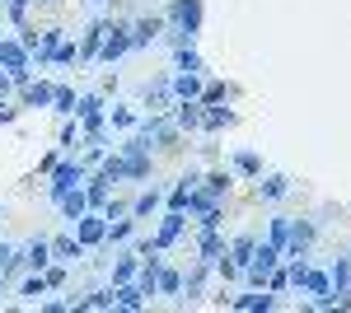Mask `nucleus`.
Segmentation results:
<instances>
[{
	"label": "nucleus",
	"instance_id": "obj_1",
	"mask_svg": "<svg viewBox=\"0 0 351 313\" xmlns=\"http://www.w3.org/2000/svg\"><path fill=\"white\" fill-rule=\"evenodd\" d=\"M202 14H206L202 0H169V10H164L169 42H173V47H178V42H197V38H202Z\"/></svg>",
	"mask_w": 351,
	"mask_h": 313
},
{
	"label": "nucleus",
	"instance_id": "obj_2",
	"mask_svg": "<svg viewBox=\"0 0 351 313\" xmlns=\"http://www.w3.org/2000/svg\"><path fill=\"white\" fill-rule=\"evenodd\" d=\"M117 155H122V173H127V183H145V178L155 173V155H150V145H145L141 131L127 136V145H122Z\"/></svg>",
	"mask_w": 351,
	"mask_h": 313
},
{
	"label": "nucleus",
	"instance_id": "obj_3",
	"mask_svg": "<svg viewBox=\"0 0 351 313\" xmlns=\"http://www.w3.org/2000/svg\"><path fill=\"white\" fill-rule=\"evenodd\" d=\"M84 178H89V164H84V159H75V155H61V164L52 168V183H47V201L56 206V201H61L71 187H80Z\"/></svg>",
	"mask_w": 351,
	"mask_h": 313
},
{
	"label": "nucleus",
	"instance_id": "obj_4",
	"mask_svg": "<svg viewBox=\"0 0 351 313\" xmlns=\"http://www.w3.org/2000/svg\"><path fill=\"white\" fill-rule=\"evenodd\" d=\"M75 122L84 127V140H108V136H104V127H108L104 94H80V99H75Z\"/></svg>",
	"mask_w": 351,
	"mask_h": 313
},
{
	"label": "nucleus",
	"instance_id": "obj_5",
	"mask_svg": "<svg viewBox=\"0 0 351 313\" xmlns=\"http://www.w3.org/2000/svg\"><path fill=\"white\" fill-rule=\"evenodd\" d=\"M136 131L145 136V145H150V150H173V145H178V136H183L178 122H173L169 112H150V117H141Z\"/></svg>",
	"mask_w": 351,
	"mask_h": 313
},
{
	"label": "nucleus",
	"instance_id": "obj_6",
	"mask_svg": "<svg viewBox=\"0 0 351 313\" xmlns=\"http://www.w3.org/2000/svg\"><path fill=\"white\" fill-rule=\"evenodd\" d=\"M276 266H281V248L263 238V243L253 248V262L243 266L239 276H243V281H248V286H267V276H271V271H276Z\"/></svg>",
	"mask_w": 351,
	"mask_h": 313
},
{
	"label": "nucleus",
	"instance_id": "obj_7",
	"mask_svg": "<svg viewBox=\"0 0 351 313\" xmlns=\"http://www.w3.org/2000/svg\"><path fill=\"white\" fill-rule=\"evenodd\" d=\"M127 52H132V24H122V19H108L104 47H99V61H104V66H117V61H122Z\"/></svg>",
	"mask_w": 351,
	"mask_h": 313
},
{
	"label": "nucleus",
	"instance_id": "obj_8",
	"mask_svg": "<svg viewBox=\"0 0 351 313\" xmlns=\"http://www.w3.org/2000/svg\"><path fill=\"white\" fill-rule=\"evenodd\" d=\"M104 234H108V215L104 210H84L80 220H75V238H80L84 248H99Z\"/></svg>",
	"mask_w": 351,
	"mask_h": 313
},
{
	"label": "nucleus",
	"instance_id": "obj_9",
	"mask_svg": "<svg viewBox=\"0 0 351 313\" xmlns=\"http://www.w3.org/2000/svg\"><path fill=\"white\" fill-rule=\"evenodd\" d=\"M253 197H258V201H286V197H291V178H286V173H258V178H253Z\"/></svg>",
	"mask_w": 351,
	"mask_h": 313
},
{
	"label": "nucleus",
	"instance_id": "obj_10",
	"mask_svg": "<svg viewBox=\"0 0 351 313\" xmlns=\"http://www.w3.org/2000/svg\"><path fill=\"white\" fill-rule=\"evenodd\" d=\"M141 103L150 108V112H169L173 108V89H169V75H155L145 89H141Z\"/></svg>",
	"mask_w": 351,
	"mask_h": 313
},
{
	"label": "nucleus",
	"instance_id": "obj_11",
	"mask_svg": "<svg viewBox=\"0 0 351 313\" xmlns=\"http://www.w3.org/2000/svg\"><path fill=\"white\" fill-rule=\"evenodd\" d=\"M230 309H239V313H267V309H276V295H271L267 286H253L248 295H239V299H225Z\"/></svg>",
	"mask_w": 351,
	"mask_h": 313
},
{
	"label": "nucleus",
	"instance_id": "obj_12",
	"mask_svg": "<svg viewBox=\"0 0 351 313\" xmlns=\"http://www.w3.org/2000/svg\"><path fill=\"white\" fill-rule=\"evenodd\" d=\"M104 33H108V19H94V24H89V28L80 33V66H94V61H99Z\"/></svg>",
	"mask_w": 351,
	"mask_h": 313
},
{
	"label": "nucleus",
	"instance_id": "obj_13",
	"mask_svg": "<svg viewBox=\"0 0 351 313\" xmlns=\"http://www.w3.org/2000/svg\"><path fill=\"white\" fill-rule=\"evenodd\" d=\"M164 33V14H150V19H136L132 24V52H145L155 38Z\"/></svg>",
	"mask_w": 351,
	"mask_h": 313
},
{
	"label": "nucleus",
	"instance_id": "obj_14",
	"mask_svg": "<svg viewBox=\"0 0 351 313\" xmlns=\"http://www.w3.org/2000/svg\"><path fill=\"white\" fill-rule=\"evenodd\" d=\"M19 266H28V271H47V266H52V238H33L24 253H19Z\"/></svg>",
	"mask_w": 351,
	"mask_h": 313
},
{
	"label": "nucleus",
	"instance_id": "obj_15",
	"mask_svg": "<svg viewBox=\"0 0 351 313\" xmlns=\"http://www.w3.org/2000/svg\"><path fill=\"white\" fill-rule=\"evenodd\" d=\"M183 225H188V215H183V210H164V215H160V234H155V243H160V248H173V243L183 238Z\"/></svg>",
	"mask_w": 351,
	"mask_h": 313
},
{
	"label": "nucleus",
	"instance_id": "obj_16",
	"mask_svg": "<svg viewBox=\"0 0 351 313\" xmlns=\"http://www.w3.org/2000/svg\"><path fill=\"white\" fill-rule=\"evenodd\" d=\"M56 210H61V220H66V225L75 229V220H80L84 210H89V197H84V183H80V187H71V192H66V197L56 201Z\"/></svg>",
	"mask_w": 351,
	"mask_h": 313
},
{
	"label": "nucleus",
	"instance_id": "obj_17",
	"mask_svg": "<svg viewBox=\"0 0 351 313\" xmlns=\"http://www.w3.org/2000/svg\"><path fill=\"white\" fill-rule=\"evenodd\" d=\"M84 197H89V210H104L112 197V178L108 173H89L84 178Z\"/></svg>",
	"mask_w": 351,
	"mask_h": 313
},
{
	"label": "nucleus",
	"instance_id": "obj_18",
	"mask_svg": "<svg viewBox=\"0 0 351 313\" xmlns=\"http://www.w3.org/2000/svg\"><path fill=\"white\" fill-rule=\"evenodd\" d=\"M239 122L234 108H220V103H202V131H225Z\"/></svg>",
	"mask_w": 351,
	"mask_h": 313
},
{
	"label": "nucleus",
	"instance_id": "obj_19",
	"mask_svg": "<svg viewBox=\"0 0 351 313\" xmlns=\"http://www.w3.org/2000/svg\"><path fill=\"white\" fill-rule=\"evenodd\" d=\"M169 89H173V103H183V99H202V75L173 71V75H169Z\"/></svg>",
	"mask_w": 351,
	"mask_h": 313
},
{
	"label": "nucleus",
	"instance_id": "obj_20",
	"mask_svg": "<svg viewBox=\"0 0 351 313\" xmlns=\"http://www.w3.org/2000/svg\"><path fill=\"white\" fill-rule=\"evenodd\" d=\"M19 94H24V108H52L56 84H52V79H28Z\"/></svg>",
	"mask_w": 351,
	"mask_h": 313
},
{
	"label": "nucleus",
	"instance_id": "obj_21",
	"mask_svg": "<svg viewBox=\"0 0 351 313\" xmlns=\"http://www.w3.org/2000/svg\"><path fill=\"white\" fill-rule=\"evenodd\" d=\"M169 117L178 122V131H197L202 127V103H197V99H183V103L169 108Z\"/></svg>",
	"mask_w": 351,
	"mask_h": 313
},
{
	"label": "nucleus",
	"instance_id": "obj_22",
	"mask_svg": "<svg viewBox=\"0 0 351 313\" xmlns=\"http://www.w3.org/2000/svg\"><path fill=\"white\" fill-rule=\"evenodd\" d=\"M61 42H66V28H43L33 61H38V66H52V56H56V47H61Z\"/></svg>",
	"mask_w": 351,
	"mask_h": 313
},
{
	"label": "nucleus",
	"instance_id": "obj_23",
	"mask_svg": "<svg viewBox=\"0 0 351 313\" xmlns=\"http://www.w3.org/2000/svg\"><path fill=\"white\" fill-rule=\"evenodd\" d=\"M230 173H234V178H258V173H263V155H258V150H234Z\"/></svg>",
	"mask_w": 351,
	"mask_h": 313
},
{
	"label": "nucleus",
	"instance_id": "obj_24",
	"mask_svg": "<svg viewBox=\"0 0 351 313\" xmlns=\"http://www.w3.org/2000/svg\"><path fill=\"white\" fill-rule=\"evenodd\" d=\"M112 304L117 309H145V290L136 281H122V286H112Z\"/></svg>",
	"mask_w": 351,
	"mask_h": 313
},
{
	"label": "nucleus",
	"instance_id": "obj_25",
	"mask_svg": "<svg viewBox=\"0 0 351 313\" xmlns=\"http://www.w3.org/2000/svg\"><path fill=\"white\" fill-rule=\"evenodd\" d=\"M84 253H89V248L75 238V229H71V234H61V238H52V258H61V262H80Z\"/></svg>",
	"mask_w": 351,
	"mask_h": 313
},
{
	"label": "nucleus",
	"instance_id": "obj_26",
	"mask_svg": "<svg viewBox=\"0 0 351 313\" xmlns=\"http://www.w3.org/2000/svg\"><path fill=\"white\" fill-rule=\"evenodd\" d=\"M136 234V215H117L108 220V234H104V248H117V243H127Z\"/></svg>",
	"mask_w": 351,
	"mask_h": 313
},
{
	"label": "nucleus",
	"instance_id": "obj_27",
	"mask_svg": "<svg viewBox=\"0 0 351 313\" xmlns=\"http://www.w3.org/2000/svg\"><path fill=\"white\" fill-rule=\"evenodd\" d=\"M164 192H169V187H150V192H141V197L132 201V215H136V220H145V215H155V210L164 206Z\"/></svg>",
	"mask_w": 351,
	"mask_h": 313
},
{
	"label": "nucleus",
	"instance_id": "obj_28",
	"mask_svg": "<svg viewBox=\"0 0 351 313\" xmlns=\"http://www.w3.org/2000/svg\"><path fill=\"white\" fill-rule=\"evenodd\" d=\"M225 248H230V243L220 238V229H202V238H197V258L202 262H216Z\"/></svg>",
	"mask_w": 351,
	"mask_h": 313
},
{
	"label": "nucleus",
	"instance_id": "obj_29",
	"mask_svg": "<svg viewBox=\"0 0 351 313\" xmlns=\"http://www.w3.org/2000/svg\"><path fill=\"white\" fill-rule=\"evenodd\" d=\"M253 248H258V238H253V234H239V238H230V248H225V253H230V262L243 271V266L253 262Z\"/></svg>",
	"mask_w": 351,
	"mask_h": 313
},
{
	"label": "nucleus",
	"instance_id": "obj_30",
	"mask_svg": "<svg viewBox=\"0 0 351 313\" xmlns=\"http://www.w3.org/2000/svg\"><path fill=\"white\" fill-rule=\"evenodd\" d=\"M173 66H178V71H188V75H202V71H206L192 42H178V47H173Z\"/></svg>",
	"mask_w": 351,
	"mask_h": 313
},
{
	"label": "nucleus",
	"instance_id": "obj_31",
	"mask_svg": "<svg viewBox=\"0 0 351 313\" xmlns=\"http://www.w3.org/2000/svg\"><path fill=\"white\" fill-rule=\"evenodd\" d=\"M206 271H211V262L197 258V262H192V271L183 276V290H188L183 299H188V304H192V299H202V281H206Z\"/></svg>",
	"mask_w": 351,
	"mask_h": 313
},
{
	"label": "nucleus",
	"instance_id": "obj_32",
	"mask_svg": "<svg viewBox=\"0 0 351 313\" xmlns=\"http://www.w3.org/2000/svg\"><path fill=\"white\" fill-rule=\"evenodd\" d=\"M71 309L84 313V309H112V286H99V290H89L84 299H71Z\"/></svg>",
	"mask_w": 351,
	"mask_h": 313
},
{
	"label": "nucleus",
	"instance_id": "obj_33",
	"mask_svg": "<svg viewBox=\"0 0 351 313\" xmlns=\"http://www.w3.org/2000/svg\"><path fill=\"white\" fill-rule=\"evenodd\" d=\"M202 187H206L216 201H225V197H230V187H234V173H230V168H216V173H206V178H202Z\"/></svg>",
	"mask_w": 351,
	"mask_h": 313
},
{
	"label": "nucleus",
	"instance_id": "obj_34",
	"mask_svg": "<svg viewBox=\"0 0 351 313\" xmlns=\"http://www.w3.org/2000/svg\"><path fill=\"white\" fill-rule=\"evenodd\" d=\"M328 281H332V295L351 290V258H332L328 262Z\"/></svg>",
	"mask_w": 351,
	"mask_h": 313
},
{
	"label": "nucleus",
	"instance_id": "obj_35",
	"mask_svg": "<svg viewBox=\"0 0 351 313\" xmlns=\"http://www.w3.org/2000/svg\"><path fill=\"white\" fill-rule=\"evenodd\" d=\"M136 271H141V258H136V248H132V253H122V258L112 262V286H122V281H136Z\"/></svg>",
	"mask_w": 351,
	"mask_h": 313
},
{
	"label": "nucleus",
	"instance_id": "obj_36",
	"mask_svg": "<svg viewBox=\"0 0 351 313\" xmlns=\"http://www.w3.org/2000/svg\"><path fill=\"white\" fill-rule=\"evenodd\" d=\"M47 276H43V271H33V276H28L24 286H19V299H28V304H38V299H43V295H47Z\"/></svg>",
	"mask_w": 351,
	"mask_h": 313
},
{
	"label": "nucleus",
	"instance_id": "obj_37",
	"mask_svg": "<svg viewBox=\"0 0 351 313\" xmlns=\"http://www.w3.org/2000/svg\"><path fill=\"white\" fill-rule=\"evenodd\" d=\"M84 145V136H80V127H75V117H66V127H61V140H56V150L61 155H71V150H80Z\"/></svg>",
	"mask_w": 351,
	"mask_h": 313
},
{
	"label": "nucleus",
	"instance_id": "obj_38",
	"mask_svg": "<svg viewBox=\"0 0 351 313\" xmlns=\"http://www.w3.org/2000/svg\"><path fill=\"white\" fill-rule=\"evenodd\" d=\"M52 112H56V117H75V89L56 84V94H52Z\"/></svg>",
	"mask_w": 351,
	"mask_h": 313
},
{
	"label": "nucleus",
	"instance_id": "obj_39",
	"mask_svg": "<svg viewBox=\"0 0 351 313\" xmlns=\"http://www.w3.org/2000/svg\"><path fill=\"white\" fill-rule=\"evenodd\" d=\"M160 295H183V271L178 266H160Z\"/></svg>",
	"mask_w": 351,
	"mask_h": 313
},
{
	"label": "nucleus",
	"instance_id": "obj_40",
	"mask_svg": "<svg viewBox=\"0 0 351 313\" xmlns=\"http://www.w3.org/2000/svg\"><path fill=\"white\" fill-rule=\"evenodd\" d=\"M52 66H61V71H66V66H80V42H71V38H66V42L56 47Z\"/></svg>",
	"mask_w": 351,
	"mask_h": 313
},
{
	"label": "nucleus",
	"instance_id": "obj_41",
	"mask_svg": "<svg viewBox=\"0 0 351 313\" xmlns=\"http://www.w3.org/2000/svg\"><path fill=\"white\" fill-rule=\"evenodd\" d=\"M108 122H112L117 131H136V122H141V117H136V112H132L127 103H117V108L108 112Z\"/></svg>",
	"mask_w": 351,
	"mask_h": 313
},
{
	"label": "nucleus",
	"instance_id": "obj_42",
	"mask_svg": "<svg viewBox=\"0 0 351 313\" xmlns=\"http://www.w3.org/2000/svg\"><path fill=\"white\" fill-rule=\"evenodd\" d=\"M230 94H234L230 84H220V79H211V84H202V99H197V103H225Z\"/></svg>",
	"mask_w": 351,
	"mask_h": 313
},
{
	"label": "nucleus",
	"instance_id": "obj_43",
	"mask_svg": "<svg viewBox=\"0 0 351 313\" xmlns=\"http://www.w3.org/2000/svg\"><path fill=\"white\" fill-rule=\"evenodd\" d=\"M286 238H291V215H276V220L267 225V243H276V248H281Z\"/></svg>",
	"mask_w": 351,
	"mask_h": 313
},
{
	"label": "nucleus",
	"instance_id": "obj_44",
	"mask_svg": "<svg viewBox=\"0 0 351 313\" xmlns=\"http://www.w3.org/2000/svg\"><path fill=\"white\" fill-rule=\"evenodd\" d=\"M99 173H108L112 183H127V173H122V155H104V159H99Z\"/></svg>",
	"mask_w": 351,
	"mask_h": 313
},
{
	"label": "nucleus",
	"instance_id": "obj_45",
	"mask_svg": "<svg viewBox=\"0 0 351 313\" xmlns=\"http://www.w3.org/2000/svg\"><path fill=\"white\" fill-rule=\"evenodd\" d=\"M28 10H33V0H5V14L14 24H28Z\"/></svg>",
	"mask_w": 351,
	"mask_h": 313
},
{
	"label": "nucleus",
	"instance_id": "obj_46",
	"mask_svg": "<svg viewBox=\"0 0 351 313\" xmlns=\"http://www.w3.org/2000/svg\"><path fill=\"white\" fill-rule=\"evenodd\" d=\"M19 266V248H10V243H0V276H10Z\"/></svg>",
	"mask_w": 351,
	"mask_h": 313
},
{
	"label": "nucleus",
	"instance_id": "obj_47",
	"mask_svg": "<svg viewBox=\"0 0 351 313\" xmlns=\"http://www.w3.org/2000/svg\"><path fill=\"white\" fill-rule=\"evenodd\" d=\"M267 290H271V295H281V290H291V271H286V266H276V271L267 276Z\"/></svg>",
	"mask_w": 351,
	"mask_h": 313
},
{
	"label": "nucleus",
	"instance_id": "obj_48",
	"mask_svg": "<svg viewBox=\"0 0 351 313\" xmlns=\"http://www.w3.org/2000/svg\"><path fill=\"white\" fill-rule=\"evenodd\" d=\"M220 215H225V210H220V201H216V206H206L197 215V225H202V229H220Z\"/></svg>",
	"mask_w": 351,
	"mask_h": 313
},
{
	"label": "nucleus",
	"instance_id": "obj_49",
	"mask_svg": "<svg viewBox=\"0 0 351 313\" xmlns=\"http://www.w3.org/2000/svg\"><path fill=\"white\" fill-rule=\"evenodd\" d=\"M56 164H61V150H47V155H43V164H38V173H43V178H52Z\"/></svg>",
	"mask_w": 351,
	"mask_h": 313
},
{
	"label": "nucleus",
	"instance_id": "obj_50",
	"mask_svg": "<svg viewBox=\"0 0 351 313\" xmlns=\"http://www.w3.org/2000/svg\"><path fill=\"white\" fill-rule=\"evenodd\" d=\"M43 276H47V286H52V290H61V286H66V266H47Z\"/></svg>",
	"mask_w": 351,
	"mask_h": 313
},
{
	"label": "nucleus",
	"instance_id": "obj_51",
	"mask_svg": "<svg viewBox=\"0 0 351 313\" xmlns=\"http://www.w3.org/2000/svg\"><path fill=\"white\" fill-rule=\"evenodd\" d=\"M66 309H71L66 299H43V313H66Z\"/></svg>",
	"mask_w": 351,
	"mask_h": 313
},
{
	"label": "nucleus",
	"instance_id": "obj_52",
	"mask_svg": "<svg viewBox=\"0 0 351 313\" xmlns=\"http://www.w3.org/2000/svg\"><path fill=\"white\" fill-rule=\"evenodd\" d=\"M14 117H19V108H5V103H0V122H14Z\"/></svg>",
	"mask_w": 351,
	"mask_h": 313
},
{
	"label": "nucleus",
	"instance_id": "obj_53",
	"mask_svg": "<svg viewBox=\"0 0 351 313\" xmlns=\"http://www.w3.org/2000/svg\"><path fill=\"white\" fill-rule=\"evenodd\" d=\"M14 89V79H10V71H0V94H10Z\"/></svg>",
	"mask_w": 351,
	"mask_h": 313
},
{
	"label": "nucleus",
	"instance_id": "obj_54",
	"mask_svg": "<svg viewBox=\"0 0 351 313\" xmlns=\"http://www.w3.org/2000/svg\"><path fill=\"white\" fill-rule=\"evenodd\" d=\"M0 215H5V201H0Z\"/></svg>",
	"mask_w": 351,
	"mask_h": 313
},
{
	"label": "nucleus",
	"instance_id": "obj_55",
	"mask_svg": "<svg viewBox=\"0 0 351 313\" xmlns=\"http://www.w3.org/2000/svg\"><path fill=\"white\" fill-rule=\"evenodd\" d=\"M0 290H5V276H0Z\"/></svg>",
	"mask_w": 351,
	"mask_h": 313
},
{
	"label": "nucleus",
	"instance_id": "obj_56",
	"mask_svg": "<svg viewBox=\"0 0 351 313\" xmlns=\"http://www.w3.org/2000/svg\"><path fill=\"white\" fill-rule=\"evenodd\" d=\"M347 258H351V253H347Z\"/></svg>",
	"mask_w": 351,
	"mask_h": 313
}]
</instances>
